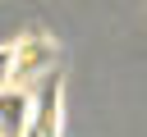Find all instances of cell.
Here are the masks:
<instances>
[{
  "label": "cell",
  "mask_w": 147,
  "mask_h": 137,
  "mask_svg": "<svg viewBox=\"0 0 147 137\" xmlns=\"http://www.w3.org/2000/svg\"><path fill=\"white\" fill-rule=\"evenodd\" d=\"M32 110H37V100L28 87H5L0 91V137H28Z\"/></svg>",
  "instance_id": "7a4b0ae2"
},
{
  "label": "cell",
  "mask_w": 147,
  "mask_h": 137,
  "mask_svg": "<svg viewBox=\"0 0 147 137\" xmlns=\"http://www.w3.org/2000/svg\"><path fill=\"white\" fill-rule=\"evenodd\" d=\"M14 87V46H0V91Z\"/></svg>",
  "instance_id": "3957f363"
},
{
  "label": "cell",
  "mask_w": 147,
  "mask_h": 137,
  "mask_svg": "<svg viewBox=\"0 0 147 137\" xmlns=\"http://www.w3.org/2000/svg\"><path fill=\"white\" fill-rule=\"evenodd\" d=\"M51 73H55V41L46 32H28L14 46V87H28L32 91V82H41Z\"/></svg>",
  "instance_id": "6da1fadb"
}]
</instances>
